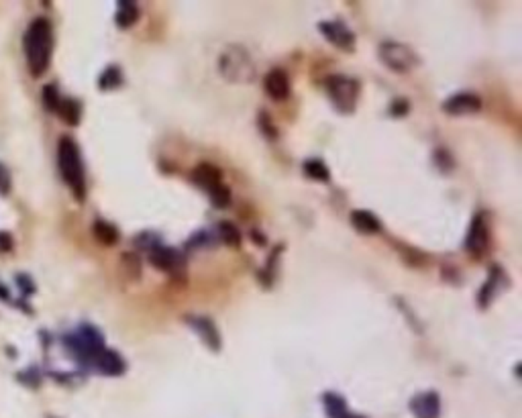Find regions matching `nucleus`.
Returning <instances> with one entry per match:
<instances>
[{
    "instance_id": "a878e982",
    "label": "nucleus",
    "mask_w": 522,
    "mask_h": 418,
    "mask_svg": "<svg viewBox=\"0 0 522 418\" xmlns=\"http://www.w3.org/2000/svg\"><path fill=\"white\" fill-rule=\"evenodd\" d=\"M211 198H212V204H214V207H218V209H227L228 204H231V190H228L225 184H221V186H216V188L212 190Z\"/></svg>"
},
{
    "instance_id": "4468645a",
    "label": "nucleus",
    "mask_w": 522,
    "mask_h": 418,
    "mask_svg": "<svg viewBox=\"0 0 522 418\" xmlns=\"http://www.w3.org/2000/svg\"><path fill=\"white\" fill-rule=\"evenodd\" d=\"M188 322L194 326V331L200 335V337L204 339V343L214 349V351H218L221 349V337H218V333H216V326H214V322L209 321V319H202V317H190Z\"/></svg>"
},
{
    "instance_id": "412c9836",
    "label": "nucleus",
    "mask_w": 522,
    "mask_h": 418,
    "mask_svg": "<svg viewBox=\"0 0 522 418\" xmlns=\"http://www.w3.org/2000/svg\"><path fill=\"white\" fill-rule=\"evenodd\" d=\"M121 84H123V74H121L118 65H109L98 80V86L102 90H113V88H118Z\"/></svg>"
},
{
    "instance_id": "5701e85b",
    "label": "nucleus",
    "mask_w": 522,
    "mask_h": 418,
    "mask_svg": "<svg viewBox=\"0 0 522 418\" xmlns=\"http://www.w3.org/2000/svg\"><path fill=\"white\" fill-rule=\"evenodd\" d=\"M304 174L312 180H318V182H328V167L321 160H310L304 163Z\"/></svg>"
},
{
    "instance_id": "a211bd4d",
    "label": "nucleus",
    "mask_w": 522,
    "mask_h": 418,
    "mask_svg": "<svg viewBox=\"0 0 522 418\" xmlns=\"http://www.w3.org/2000/svg\"><path fill=\"white\" fill-rule=\"evenodd\" d=\"M116 25L121 29H127V27H133L139 18V9L135 2H127V0H121L118 2V9H116Z\"/></svg>"
},
{
    "instance_id": "423d86ee",
    "label": "nucleus",
    "mask_w": 522,
    "mask_h": 418,
    "mask_svg": "<svg viewBox=\"0 0 522 418\" xmlns=\"http://www.w3.org/2000/svg\"><path fill=\"white\" fill-rule=\"evenodd\" d=\"M221 72L227 80L249 82L253 78V64H251L247 51L231 48L221 57Z\"/></svg>"
},
{
    "instance_id": "f8f14e48",
    "label": "nucleus",
    "mask_w": 522,
    "mask_h": 418,
    "mask_svg": "<svg viewBox=\"0 0 522 418\" xmlns=\"http://www.w3.org/2000/svg\"><path fill=\"white\" fill-rule=\"evenodd\" d=\"M410 408L416 418H439L440 402L439 396L435 392H426V394H418L412 402Z\"/></svg>"
},
{
    "instance_id": "393cba45",
    "label": "nucleus",
    "mask_w": 522,
    "mask_h": 418,
    "mask_svg": "<svg viewBox=\"0 0 522 418\" xmlns=\"http://www.w3.org/2000/svg\"><path fill=\"white\" fill-rule=\"evenodd\" d=\"M218 231H221V239L227 243L228 247H239V245H241V233L237 231V226L235 225H231V223H221Z\"/></svg>"
},
{
    "instance_id": "dca6fc26",
    "label": "nucleus",
    "mask_w": 522,
    "mask_h": 418,
    "mask_svg": "<svg viewBox=\"0 0 522 418\" xmlns=\"http://www.w3.org/2000/svg\"><path fill=\"white\" fill-rule=\"evenodd\" d=\"M94 368H96L100 373H104V375H121V373L125 371V361H123V357L118 353L104 349V351L96 357Z\"/></svg>"
},
{
    "instance_id": "bb28decb",
    "label": "nucleus",
    "mask_w": 522,
    "mask_h": 418,
    "mask_svg": "<svg viewBox=\"0 0 522 418\" xmlns=\"http://www.w3.org/2000/svg\"><path fill=\"white\" fill-rule=\"evenodd\" d=\"M11 186H13V180H11V174H9V167H4L0 163V194L6 196L11 192Z\"/></svg>"
},
{
    "instance_id": "6e6552de",
    "label": "nucleus",
    "mask_w": 522,
    "mask_h": 418,
    "mask_svg": "<svg viewBox=\"0 0 522 418\" xmlns=\"http://www.w3.org/2000/svg\"><path fill=\"white\" fill-rule=\"evenodd\" d=\"M149 261L155 265V270L165 272V274L178 275L179 270H184V259L176 249L172 247H163V245H155L149 251Z\"/></svg>"
},
{
    "instance_id": "2eb2a0df",
    "label": "nucleus",
    "mask_w": 522,
    "mask_h": 418,
    "mask_svg": "<svg viewBox=\"0 0 522 418\" xmlns=\"http://www.w3.org/2000/svg\"><path fill=\"white\" fill-rule=\"evenodd\" d=\"M351 225L363 235H377L382 231V223L370 210H353L351 212Z\"/></svg>"
},
{
    "instance_id": "9b49d317",
    "label": "nucleus",
    "mask_w": 522,
    "mask_h": 418,
    "mask_svg": "<svg viewBox=\"0 0 522 418\" xmlns=\"http://www.w3.org/2000/svg\"><path fill=\"white\" fill-rule=\"evenodd\" d=\"M445 113L449 114H470V113H477L482 109V100L475 94H470V92H461V94H455L451 97L445 104H443Z\"/></svg>"
},
{
    "instance_id": "c756f323",
    "label": "nucleus",
    "mask_w": 522,
    "mask_h": 418,
    "mask_svg": "<svg viewBox=\"0 0 522 418\" xmlns=\"http://www.w3.org/2000/svg\"><path fill=\"white\" fill-rule=\"evenodd\" d=\"M349 418H357V417H351V414H349Z\"/></svg>"
},
{
    "instance_id": "c85d7f7f",
    "label": "nucleus",
    "mask_w": 522,
    "mask_h": 418,
    "mask_svg": "<svg viewBox=\"0 0 522 418\" xmlns=\"http://www.w3.org/2000/svg\"><path fill=\"white\" fill-rule=\"evenodd\" d=\"M13 249V237L4 231H0V253L4 251H11Z\"/></svg>"
},
{
    "instance_id": "4be33fe9",
    "label": "nucleus",
    "mask_w": 522,
    "mask_h": 418,
    "mask_svg": "<svg viewBox=\"0 0 522 418\" xmlns=\"http://www.w3.org/2000/svg\"><path fill=\"white\" fill-rule=\"evenodd\" d=\"M325 406L331 418H349L347 406H345V400H343L341 396H337V394H325Z\"/></svg>"
},
{
    "instance_id": "9d476101",
    "label": "nucleus",
    "mask_w": 522,
    "mask_h": 418,
    "mask_svg": "<svg viewBox=\"0 0 522 418\" xmlns=\"http://www.w3.org/2000/svg\"><path fill=\"white\" fill-rule=\"evenodd\" d=\"M263 88L274 100H286L290 97V78L282 67H274L272 72H267L265 80H263Z\"/></svg>"
},
{
    "instance_id": "1a4fd4ad",
    "label": "nucleus",
    "mask_w": 522,
    "mask_h": 418,
    "mask_svg": "<svg viewBox=\"0 0 522 418\" xmlns=\"http://www.w3.org/2000/svg\"><path fill=\"white\" fill-rule=\"evenodd\" d=\"M318 31L325 35L326 39L341 49H353V43H355V35L349 31L343 23L339 21H323L318 25Z\"/></svg>"
},
{
    "instance_id": "aec40b11",
    "label": "nucleus",
    "mask_w": 522,
    "mask_h": 418,
    "mask_svg": "<svg viewBox=\"0 0 522 418\" xmlns=\"http://www.w3.org/2000/svg\"><path fill=\"white\" fill-rule=\"evenodd\" d=\"M94 237H96V241H100L102 245H114V243L118 241V231H116V226L111 225V223H106V221H96L94 223Z\"/></svg>"
},
{
    "instance_id": "0eeeda50",
    "label": "nucleus",
    "mask_w": 522,
    "mask_h": 418,
    "mask_svg": "<svg viewBox=\"0 0 522 418\" xmlns=\"http://www.w3.org/2000/svg\"><path fill=\"white\" fill-rule=\"evenodd\" d=\"M488 241L489 229L486 225V219H484V214H477V216H473L472 226H470V233L465 239V249L472 258H482L488 249Z\"/></svg>"
},
{
    "instance_id": "f257e3e1",
    "label": "nucleus",
    "mask_w": 522,
    "mask_h": 418,
    "mask_svg": "<svg viewBox=\"0 0 522 418\" xmlns=\"http://www.w3.org/2000/svg\"><path fill=\"white\" fill-rule=\"evenodd\" d=\"M23 51L31 70V76L39 78L48 72L53 53V27L48 18H35L23 35Z\"/></svg>"
},
{
    "instance_id": "20e7f679",
    "label": "nucleus",
    "mask_w": 522,
    "mask_h": 418,
    "mask_svg": "<svg viewBox=\"0 0 522 418\" xmlns=\"http://www.w3.org/2000/svg\"><path fill=\"white\" fill-rule=\"evenodd\" d=\"M379 60L384 62L386 67H390L398 74L412 72L416 65L421 64V60L414 53V49L402 45V43H396V41H386V43L379 45Z\"/></svg>"
},
{
    "instance_id": "6ab92c4d",
    "label": "nucleus",
    "mask_w": 522,
    "mask_h": 418,
    "mask_svg": "<svg viewBox=\"0 0 522 418\" xmlns=\"http://www.w3.org/2000/svg\"><path fill=\"white\" fill-rule=\"evenodd\" d=\"M57 113H60V116L64 119V123L72 125V127H76V125L80 123V116H82L80 102H78V100H74V98H62Z\"/></svg>"
},
{
    "instance_id": "b1692460",
    "label": "nucleus",
    "mask_w": 522,
    "mask_h": 418,
    "mask_svg": "<svg viewBox=\"0 0 522 418\" xmlns=\"http://www.w3.org/2000/svg\"><path fill=\"white\" fill-rule=\"evenodd\" d=\"M43 104H45V109L51 111V113H57V109H60V102H62V97H60V92H57V88H55V84H48L45 88H43Z\"/></svg>"
},
{
    "instance_id": "f03ea898",
    "label": "nucleus",
    "mask_w": 522,
    "mask_h": 418,
    "mask_svg": "<svg viewBox=\"0 0 522 418\" xmlns=\"http://www.w3.org/2000/svg\"><path fill=\"white\" fill-rule=\"evenodd\" d=\"M57 167L64 182L78 200L86 198V176H84V163H82L80 147L74 139L64 137L57 145Z\"/></svg>"
},
{
    "instance_id": "cd10ccee",
    "label": "nucleus",
    "mask_w": 522,
    "mask_h": 418,
    "mask_svg": "<svg viewBox=\"0 0 522 418\" xmlns=\"http://www.w3.org/2000/svg\"><path fill=\"white\" fill-rule=\"evenodd\" d=\"M408 111H410V104H408V100H402V98H400V100H394V102H392L390 113L394 114V116H398V119H400V116H404Z\"/></svg>"
},
{
    "instance_id": "f3484780",
    "label": "nucleus",
    "mask_w": 522,
    "mask_h": 418,
    "mask_svg": "<svg viewBox=\"0 0 522 418\" xmlns=\"http://www.w3.org/2000/svg\"><path fill=\"white\" fill-rule=\"evenodd\" d=\"M504 280H506V275L500 272V268H498V265H494V268H492V275L488 277L486 286H484L482 292H479V306H482V308H486V306L492 302V298L496 296V292H498L500 284H502Z\"/></svg>"
},
{
    "instance_id": "ddd939ff",
    "label": "nucleus",
    "mask_w": 522,
    "mask_h": 418,
    "mask_svg": "<svg viewBox=\"0 0 522 418\" xmlns=\"http://www.w3.org/2000/svg\"><path fill=\"white\" fill-rule=\"evenodd\" d=\"M192 182H194L196 186H200V188L212 192L216 186L223 184V176H221V170L216 165L202 163V165H198L194 172H192Z\"/></svg>"
},
{
    "instance_id": "39448f33",
    "label": "nucleus",
    "mask_w": 522,
    "mask_h": 418,
    "mask_svg": "<svg viewBox=\"0 0 522 418\" xmlns=\"http://www.w3.org/2000/svg\"><path fill=\"white\" fill-rule=\"evenodd\" d=\"M326 92L341 113H353L359 97V84L347 76L326 78Z\"/></svg>"
},
{
    "instance_id": "7ed1b4c3",
    "label": "nucleus",
    "mask_w": 522,
    "mask_h": 418,
    "mask_svg": "<svg viewBox=\"0 0 522 418\" xmlns=\"http://www.w3.org/2000/svg\"><path fill=\"white\" fill-rule=\"evenodd\" d=\"M65 347L78 361L94 365L98 355L104 351V341H102V335L98 333L94 326L84 324L76 333L65 337Z\"/></svg>"
}]
</instances>
